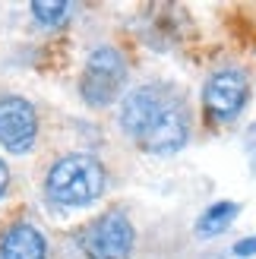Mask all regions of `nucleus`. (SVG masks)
<instances>
[{"label": "nucleus", "instance_id": "5", "mask_svg": "<svg viewBox=\"0 0 256 259\" xmlns=\"http://www.w3.org/2000/svg\"><path fill=\"white\" fill-rule=\"evenodd\" d=\"M133 225L123 212H108L89 228L86 234V256L89 259H130L133 253Z\"/></svg>", "mask_w": 256, "mask_h": 259}, {"label": "nucleus", "instance_id": "1", "mask_svg": "<svg viewBox=\"0 0 256 259\" xmlns=\"http://www.w3.org/2000/svg\"><path fill=\"white\" fill-rule=\"evenodd\" d=\"M108 184V174L98 158L92 155H63L60 161L51 164L45 190L63 209H86L95 199H101Z\"/></svg>", "mask_w": 256, "mask_h": 259}, {"label": "nucleus", "instance_id": "3", "mask_svg": "<svg viewBox=\"0 0 256 259\" xmlns=\"http://www.w3.org/2000/svg\"><path fill=\"white\" fill-rule=\"evenodd\" d=\"M247 95H250V82L247 76L234 70V67H225V70H215L206 85H202V105H206V114L219 123L234 120L247 105Z\"/></svg>", "mask_w": 256, "mask_h": 259}, {"label": "nucleus", "instance_id": "7", "mask_svg": "<svg viewBox=\"0 0 256 259\" xmlns=\"http://www.w3.org/2000/svg\"><path fill=\"white\" fill-rule=\"evenodd\" d=\"M168 98H171V95L164 92L161 85L133 89V92L123 98V105H120V126L136 139V136L149 126V120L164 108V101H168Z\"/></svg>", "mask_w": 256, "mask_h": 259}, {"label": "nucleus", "instance_id": "8", "mask_svg": "<svg viewBox=\"0 0 256 259\" xmlns=\"http://www.w3.org/2000/svg\"><path fill=\"white\" fill-rule=\"evenodd\" d=\"M0 259H48V240L35 225L16 222L0 237Z\"/></svg>", "mask_w": 256, "mask_h": 259}, {"label": "nucleus", "instance_id": "10", "mask_svg": "<svg viewBox=\"0 0 256 259\" xmlns=\"http://www.w3.org/2000/svg\"><path fill=\"white\" fill-rule=\"evenodd\" d=\"M29 10H32L35 22L45 25V29H57L70 16V4H63V0H35Z\"/></svg>", "mask_w": 256, "mask_h": 259}, {"label": "nucleus", "instance_id": "4", "mask_svg": "<svg viewBox=\"0 0 256 259\" xmlns=\"http://www.w3.org/2000/svg\"><path fill=\"white\" fill-rule=\"evenodd\" d=\"M187 139H190V120H187V111L177 98L164 101V108L136 136V142L152 155H174L187 146Z\"/></svg>", "mask_w": 256, "mask_h": 259}, {"label": "nucleus", "instance_id": "2", "mask_svg": "<svg viewBox=\"0 0 256 259\" xmlns=\"http://www.w3.org/2000/svg\"><path fill=\"white\" fill-rule=\"evenodd\" d=\"M126 82V60L117 48L101 45L86 57L82 79H79V95L89 108H108L120 98Z\"/></svg>", "mask_w": 256, "mask_h": 259}, {"label": "nucleus", "instance_id": "6", "mask_svg": "<svg viewBox=\"0 0 256 259\" xmlns=\"http://www.w3.org/2000/svg\"><path fill=\"white\" fill-rule=\"evenodd\" d=\"M38 139V114L32 101L19 95L0 98V146L13 155H25Z\"/></svg>", "mask_w": 256, "mask_h": 259}, {"label": "nucleus", "instance_id": "11", "mask_svg": "<svg viewBox=\"0 0 256 259\" xmlns=\"http://www.w3.org/2000/svg\"><path fill=\"white\" fill-rule=\"evenodd\" d=\"M244 155H247V161H250V171L256 174V120L244 130Z\"/></svg>", "mask_w": 256, "mask_h": 259}, {"label": "nucleus", "instance_id": "12", "mask_svg": "<svg viewBox=\"0 0 256 259\" xmlns=\"http://www.w3.org/2000/svg\"><path fill=\"white\" fill-rule=\"evenodd\" d=\"M234 256L237 259H247V256H256V234L253 237H244L234 243Z\"/></svg>", "mask_w": 256, "mask_h": 259}, {"label": "nucleus", "instance_id": "13", "mask_svg": "<svg viewBox=\"0 0 256 259\" xmlns=\"http://www.w3.org/2000/svg\"><path fill=\"white\" fill-rule=\"evenodd\" d=\"M7 187H10V171H7V164H4V158H0V199H4V193H7Z\"/></svg>", "mask_w": 256, "mask_h": 259}, {"label": "nucleus", "instance_id": "9", "mask_svg": "<svg viewBox=\"0 0 256 259\" xmlns=\"http://www.w3.org/2000/svg\"><path fill=\"white\" fill-rule=\"evenodd\" d=\"M240 215V205L237 202H228V199H219V202H212L206 212L199 215V222H196V234L199 237H219L222 231L231 228V222Z\"/></svg>", "mask_w": 256, "mask_h": 259}]
</instances>
